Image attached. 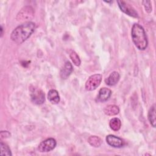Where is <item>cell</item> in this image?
<instances>
[{
  "instance_id": "1",
  "label": "cell",
  "mask_w": 156,
  "mask_h": 156,
  "mask_svg": "<svg viewBox=\"0 0 156 156\" xmlns=\"http://www.w3.org/2000/svg\"><path fill=\"white\" fill-rule=\"evenodd\" d=\"M35 24L33 22H26L16 27L12 32L11 39L18 44H21L26 41L34 32Z\"/></svg>"
},
{
  "instance_id": "2",
  "label": "cell",
  "mask_w": 156,
  "mask_h": 156,
  "mask_svg": "<svg viewBox=\"0 0 156 156\" xmlns=\"http://www.w3.org/2000/svg\"><path fill=\"white\" fill-rule=\"evenodd\" d=\"M131 36L135 46L140 50H144L147 46V39L144 28L139 24H134L132 27Z\"/></svg>"
},
{
  "instance_id": "3",
  "label": "cell",
  "mask_w": 156,
  "mask_h": 156,
  "mask_svg": "<svg viewBox=\"0 0 156 156\" xmlns=\"http://www.w3.org/2000/svg\"><path fill=\"white\" fill-rule=\"evenodd\" d=\"M34 9L29 5L23 7L20 11L18 13L16 16V20L18 21H26L30 20L34 16Z\"/></svg>"
},
{
  "instance_id": "4",
  "label": "cell",
  "mask_w": 156,
  "mask_h": 156,
  "mask_svg": "<svg viewBox=\"0 0 156 156\" xmlns=\"http://www.w3.org/2000/svg\"><path fill=\"white\" fill-rule=\"evenodd\" d=\"M102 80V75L96 74L91 76L85 83V89L87 91H93L96 89Z\"/></svg>"
},
{
  "instance_id": "5",
  "label": "cell",
  "mask_w": 156,
  "mask_h": 156,
  "mask_svg": "<svg viewBox=\"0 0 156 156\" xmlns=\"http://www.w3.org/2000/svg\"><path fill=\"white\" fill-rule=\"evenodd\" d=\"M30 91L31 100L33 102L37 105L42 104L44 102L45 99L44 93L41 89L34 87L30 89Z\"/></svg>"
},
{
  "instance_id": "6",
  "label": "cell",
  "mask_w": 156,
  "mask_h": 156,
  "mask_svg": "<svg viewBox=\"0 0 156 156\" xmlns=\"http://www.w3.org/2000/svg\"><path fill=\"white\" fill-rule=\"evenodd\" d=\"M118 6L120 8L121 10L127 14V15L133 17V18H138V15L135 9L131 6L129 4L127 3L124 1H118Z\"/></svg>"
},
{
  "instance_id": "7",
  "label": "cell",
  "mask_w": 156,
  "mask_h": 156,
  "mask_svg": "<svg viewBox=\"0 0 156 156\" xmlns=\"http://www.w3.org/2000/svg\"><path fill=\"white\" fill-rule=\"evenodd\" d=\"M56 141L52 138H48L38 145V149L41 152H47L54 149L56 146Z\"/></svg>"
},
{
  "instance_id": "8",
  "label": "cell",
  "mask_w": 156,
  "mask_h": 156,
  "mask_svg": "<svg viewBox=\"0 0 156 156\" xmlns=\"http://www.w3.org/2000/svg\"><path fill=\"white\" fill-rule=\"evenodd\" d=\"M106 141L108 144L113 147H121L124 144L123 140L115 135H108L106 136Z\"/></svg>"
},
{
  "instance_id": "9",
  "label": "cell",
  "mask_w": 156,
  "mask_h": 156,
  "mask_svg": "<svg viewBox=\"0 0 156 156\" xmlns=\"http://www.w3.org/2000/svg\"><path fill=\"white\" fill-rule=\"evenodd\" d=\"M73 71V68L71 63L67 61L65 62L63 67L61 69L60 72V76L62 79H66L69 76Z\"/></svg>"
},
{
  "instance_id": "10",
  "label": "cell",
  "mask_w": 156,
  "mask_h": 156,
  "mask_svg": "<svg viewBox=\"0 0 156 156\" xmlns=\"http://www.w3.org/2000/svg\"><path fill=\"white\" fill-rule=\"evenodd\" d=\"M112 94V91L107 88L104 87L99 90L97 100L99 102H104L109 99Z\"/></svg>"
},
{
  "instance_id": "11",
  "label": "cell",
  "mask_w": 156,
  "mask_h": 156,
  "mask_svg": "<svg viewBox=\"0 0 156 156\" xmlns=\"http://www.w3.org/2000/svg\"><path fill=\"white\" fill-rule=\"evenodd\" d=\"M119 77L120 76L119 73L117 71H113L107 79H105V82L109 86H113L118 83L119 80Z\"/></svg>"
},
{
  "instance_id": "12",
  "label": "cell",
  "mask_w": 156,
  "mask_h": 156,
  "mask_svg": "<svg viewBox=\"0 0 156 156\" xmlns=\"http://www.w3.org/2000/svg\"><path fill=\"white\" fill-rule=\"evenodd\" d=\"M48 99L52 104H56L60 101V96L57 90L52 89L50 90L48 94Z\"/></svg>"
},
{
  "instance_id": "13",
  "label": "cell",
  "mask_w": 156,
  "mask_h": 156,
  "mask_svg": "<svg viewBox=\"0 0 156 156\" xmlns=\"http://www.w3.org/2000/svg\"><path fill=\"white\" fill-rule=\"evenodd\" d=\"M104 112L106 115L114 116L119 113V108L116 105H108L105 107Z\"/></svg>"
},
{
  "instance_id": "14",
  "label": "cell",
  "mask_w": 156,
  "mask_h": 156,
  "mask_svg": "<svg viewBox=\"0 0 156 156\" xmlns=\"http://www.w3.org/2000/svg\"><path fill=\"white\" fill-rule=\"evenodd\" d=\"M148 119L153 127H155V105L153 104L148 112Z\"/></svg>"
},
{
  "instance_id": "15",
  "label": "cell",
  "mask_w": 156,
  "mask_h": 156,
  "mask_svg": "<svg viewBox=\"0 0 156 156\" xmlns=\"http://www.w3.org/2000/svg\"><path fill=\"white\" fill-rule=\"evenodd\" d=\"M88 142L89 143V144L91 146L95 147H98L101 145L102 141L99 136L93 135V136H90L88 138Z\"/></svg>"
},
{
  "instance_id": "16",
  "label": "cell",
  "mask_w": 156,
  "mask_h": 156,
  "mask_svg": "<svg viewBox=\"0 0 156 156\" xmlns=\"http://www.w3.org/2000/svg\"><path fill=\"white\" fill-rule=\"evenodd\" d=\"M109 126L113 130L117 131L119 130L121 128V120L118 118H113L110 119L109 122Z\"/></svg>"
},
{
  "instance_id": "17",
  "label": "cell",
  "mask_w": 156,
  "mask_h": 156,
  "mask_svg": "<svg viewBox=\"0 0 156 156\" xmlns=\"http://www.w3.org/2000/svg\"><path fill=\"white\" fill-rule=\"evenodd\" d=\"M69 55L70 58L73 61V63L76 66H78L80 65V62H81L80 59L79 55H77V54L75 51H74L73 50H70L69 52Z\"/></svg>"
},
{
  "instance_id": "18",
  "label": "cell",
  "mask_w": 156,
  "mask_h": 156,
  "mask_svg": "<svg viewBox=\"0 0 156 156\" xmlns=\"http://www.w3.org/2000/svg\"><path fill=\"white\" fill-rule=\"evenodd\" d=\"M1 147V155H12V153L9 147L2 141H1L0 143Z\"/></svg>"
},
{
  "instance_id": "19",
  "label": "cell",
  "mask_w": 156,
  "mask_h": 156,
  "mask_svg": "<svg viewBox=\"0 0 156 156\" xmlns=\"http://www.w3.org/2000/svg\"><path fill=\"white\" fill-rule=\"evenodd\" d=\"M142 3H143V4L145 10L148 13L151 12V11H152V5H151V1H143L142 2Z\"/></svg>"
},
{
  "instance_id": "20",
  "label": "cell",
  "mask_w": 156,
  "mask_h": 156,
  "mask_svg": "<svg viewBox=\"0 0 156 156\" xmlns=\"http://www.w3.org/2000/svg\"><path fill=\"white\" fill-rule=\"evenodd\" d=\"M105 2H107V3H110V2H112V1H105Z\"/></svg>"
}]
</instances>
